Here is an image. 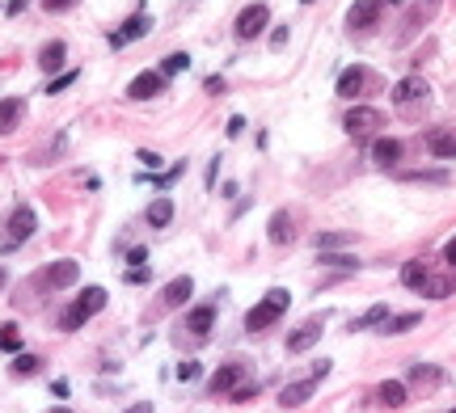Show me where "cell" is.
<instances>
[{
	"mask_svg": "<svg viewBox=\"0 0 456 413\" xmlns=\"http://www.w3.org/2000/svg\"><path fill=\"white\" fill-rule=\"evenodd\" d=\"M283 308H292V295H287V287H271V291L262 295V304H258V308H249V317H245V329H249V333H262V329H271V325L283 317Z\"/></svg>",
	"mask_w": 456,
	"mask_h": 413,
	"instance_id": "cell-1",
	"label": "cell"
},
{
	"mask_svg": "<svg viewBox=\"0 0 456 413\" xmlns=\"http://www.w3.org/2000/svg\"><path fill=\"white\" fill-rule=\"evenodd\" d=\"M380 123H385V114H380L376 106H355V110H347V118H342V127H347L351 139H372L380 131Z\"/></svg>",
	"mask_w": 456,
	"mask_h": 413,
	"instance_id": "cell-2",
	"label": "cell"
},
{
	"mask_svg": "<svg viewBox=\"0 0 456 413\" xmlns=\"http://www.w3.org/2000/svg\"><path fill=\"white\" fill-rule=\"evenodd\" d=\"M267 21H271V9L258 0V4H245V9L237 13V26H232V30H237L241 43H249V39H258V34L267 30Z\"/></svg>",
	"mask_w": 456,
	"mask_h": 413,
	"instance_id": "cell-3",
	"label": "cell"
},
{
	"mask_svg": "<svg viewBox=\"0 0 456 413\" xmlns=\"http://www.w3.org/2000/svg\"><path fill=\"white\" fill-rule=\"evenodd\" d=\"M39 228V220H34V211L30 207H17L13 215H9V240H4V249H17L21 240H30Z\"/></svg>",
	"mask_w": 456,
	"mask_h": 413,
	"instance_id": "cell-4",
	"label": "cell"
},
{
	"mask_svg": "<svg viewBox=\"0 0 456 413\" xmlns=\"http://www.w3.org/2000/svg\"><path fill=\"white\" fill-rule=\"evenodd\" d=\"M313 342H321V321L313 317V321H304L300 329H292L287 333V355H304Z\"/></svg>",
	"mask_w": 456,
	"mask_h": 413,
	"instance_id": "cell-5",
	"label": "cell"
},
{
	"mask_svg": "<svg viewBox=\"0 0 456 413\" xmlns=\"http://www.w3.org/2000/svg\"><path fill=\"white\" fill-rule=\"evenodd\" d=\"M317 384H321L317 375H309V379H300V384H287V388L279 392V405H283V409H296V405H304V401L317 392Z\"/></svg>",
	"mask_w": 456,
	"mask_h": 413,
	"instance_id": "cell-6",
	"label": "cell"
},
{
	"mask_svg": "<svg viewBox=\"0 0 456 413\" xmlns=\"http://www.w3.org/2000/svg\"><path fill=\"white\" fill-rule=\"evenodd\" d=\"M376 17H380V0H355L351 13H347V26L351 30H372Z\"/></svg>",
	"mask_w": 456,
	"mask_h": 413,
	"instance_id": "cell-7",
	"label": "cell"
},
{
	"mask_svg": "<svg viewBox=\"0 0 456 413\" xmlns=\"http://www.w3.org/2000/svg\"><path fill=\"white\" fill-rule=\"evenodd\" d=\"M148 13H136V17H127L119 30H114V39H110V46H127V43H136V39H144L148 34Z\"/></svg>",
	"mask_w": 456,
	"mask_h": 413,
	"instance_id": "cell-8",
	"label": "cell"
},
{
	"mask_svg": "<svg viewBox=\"0 0 456 413\" xmlns=\"http://www.w3.org/2000/svg\"><path fill=\"white\" fill-rule=\"evenodd\" d=\"M161 89H165V76H161V72H144V76H136V81L127 85V97L148 101V97H157Z\"/></svg>",
	"mask_w": 456,
	"mask_h": 413,
	"instance_id": "cell-9",
	"label": "cell"
},
{
	"mask_svg": "<svg viewBox=\"0 0 456 413\" xmlns=\"http://www.w3.org/2000/svg\"><path fill=\"white\" fill-rule=\"evenodd\" d=\"M76 275H81V266L72 262V258H64V262H51L43 270V278L51 282V287H72L76 282Z\"/></svg>",
	"mask_w": 456,
	"mask_h": 413,
	"instance_id": "cell-10",
	"label": "cell"
},
{
	"mask_svg": "<svg viewBox=\"0 0 456 413\" xmlns=\"http://www.w3.org/2000/svg\"><path fill=\"white\" fill-rule=\"evenodd\" d=\"M427 97V81L422 76H406V81H397L393 85V101L397 106H406V101H422Z\"/></svg>",
	"mask_w": 456,
	"mask_h": 413,
	"instance_id": "cell-11",
	"label": "cell"
},
{
	"mask_svg": "<svg viewBox=\"0 0 456 413\" xmlns=\"http://www.w3.org/2000/svg\"><path fill=\"white\" fill-rule=\"evenodd\" d=\"M212 321H216V308H212V304H199V308H190L186 329H190L194 337H207V333H212Z\"/></svg>",
	"mask_w": 456,
	"mask_h": 413,
	"instance_id": "cell-12",
	"label": "cell"
},
{
	"mask_svg": "<svg viewBox=\"0 0 456 413\" xmlns=\"http://www.w3.org/2000/svg\"><path fill=\"white\" fill-rule=\"evenodd\" d=\"M397 156H402V139H376L372 160H376L380 169H393V165H397Z\"/></svg>",
	"mask_w": 456,
	"mask_h": 413,
	"instance_id": "cell-13",
	"label": "cell"
},
{
	"mask_svg": "<svg viewBox=\"0 0 456 413\" xmlns=\"http://www.w3.org/2000/svg\"><path fill=\"white\" fill-rule=\"evenodd\" d=\"M21 97H4L0 101V136H9V131H17V123H21Z\"/></svg>",
	"mask_w": 456,
	"mask_h": 413,
	"instance_id": "cell-14",
	"label": "cell"
},
{
	"mask_svg": "<svg viewBox=\"0 0 456 413\" xmlns=\"http://www.w3.org/2000/svg\"><path fill=\"white\" fill-rule=\"evenodd\" d=\"M452 291H456V275H427V282H422V295L427 300H444Z\"/></svg>",
	"mask_w": 456,
	"mask_h": 413,
	"instance_id": "cell-15",
	"label": "cell"
},
{
	"mask_svg": "<svg viewBox=\"0 0 456 413\" xmlns=\"http://www.w3.org/2000/svg\"><path fill=\"white\" fill-rule=\"evenodd\" d=\"M364 68H347V72H342V76H338V97H347V101H351V97H360V93H364Z\"/></svg>",
	"mask_w": 456,
	"mask_h": 413,
	"instance_id": "cell-16",
	"label": "cell"
},
{
	"mask_svg": "<svg viewBox=\"0 0 456 413\" xmlns=\"http://www.w3.org/2000/svg\"><path fill=\"white\" fill-rule=\"evenodd\" d=\"M190 295H194V278H186V275L174 278V282L165 287V304H169V308H182Z\"/></svg>",
	"mask_w": 456,
	"mask_h": 413,
	"instance_id": "cell-17",
	"label": "cell"
},
{
	"mask_svg": "<svg viewBox=\"0 0 456 413\" xmlns=\"http://www.w3.org/2000/svg\"><path fill=\"white\" fill-rule=\"evenodd\" d=\"M385 321H389V304H372L364 317H355L347 329H351V333H364V329H372V325H385Z\"/></svg>",
	"mask_w": 456,
	"mask_h": 413,
	"instance_id": "cell-18",
	"label": "cell"
},
{
	"mask_svg": "<svg viewBox=\"0 0 456 413\" xmlns=\"http://www.w3.org/2000/svg\"><path fill=\"white\" fill-rule=\"evenodd\" d=\"M148 224H152V228H169V224H174V203H169V198H157V203L148 207Z\"/></svg>",
	"mask_w": 456,
	"mask_h": 413,
	"instance_id": "cell-19",
	"label": "cell"
},
{
	"mask_svg": "<svg viewBox=\"0 0 456 413\" xmlns=\"http://www.w3.org/2000/svg\"><path fill=\"white\" fill-rule=\"evenodd\" d=\"M427 275H431V270H427L422 262H406V266H402V287H410V291H422Z\"/></svg>",
	"mask_w": 456,
	"mask_h": 413,
	"instance_id": "cell-20",
	"label": "cell"
},
{
	"mask_svg": "<svg viewBox=\"0 0 456 413\" xmlns=\"http://www.w3.org/2000/svg\"><path fill=\"white\" fill-rule=\"evenodd\" d=\"M271 240L274 245H287V240H292V220H287V211H274L271 215Z\"/></svg>",
	"mask_w": 456,
	"mask_h": 413,
	"instance_id": "cell-21",
	"label": "cell"
},
{
	"mask_svg": "<svg viewBox=\"0 0 456 413\" xmlns=\"http://www.w3.org/2000/svg\"><path fill=\"white\" fill-rule=\"evenodd\" d=\"M380 401H385L389 409H402V405H406V384H397V379L380 384Z\"/></svg>",
	"mask_w": 456,
	"mask_h": 413,
	"instance_id": "cell-22",
	"label": "cell"
},
{
	"mask_svg": "<svg viewBox=\"0 0 456 413\" xmlns=\"http://www.w3.org/2000/svg\"><path fill=\"white\" fill-rule=\"evenodd\" d=\"M39 63H43V72H59V68H64V43H46L43 55H39Z\"/></svg>",
	"mask_w": 456,
	"mask_h": 413,
	"instance_id": "cell-23",
	"label": "cell"
},
{
	"mask_svg": "<svg viewBox=\"0 0 456 413\" xmlns=\"http://www.w3.org/2000/svg\"><path fill=\"white\" fill-rule=\"evenodd\" d=\"M237 384H241V367H220L212 379V392H232Z\"/></svg>",
	"mask_w": 456,
	"mask_h": 413,
	"instance_id": "cell-24",
	"label": "cell"
},
{
	"mask_svg": "<svg viewBox=\"0 0 456 413\" xmlns=\"http://www.w3.org/2000/svg\"><path fill=\"white\" fill-rule=\"evenodd\" d=\"M81 308H85V312H101V308H106V287H85V291H81Z\"/></svg>",
	"mask_w": 456,
	"mask_h": 413,
	"instance_id": "cell-25",
	"label": "cell"
},
{
	"mask_svg": "<svg viewBox=\"0 0 456 413\" xmlns=\"http://www.w3.org/2000/svg\"><path fill=\"white\" fill-rule=\"evenodd\" d=\"M186 68H190V55H186V51H174V55H165V59H161V68H157V72H161V76H174V72H186Z\"/></svg>",
	"mask_w": 456,
	"mask_h": 413,
	"instance_id": "cell-26",
	"label": "cell"
},
{
	"mask_svg": "<svg viewBox=\"0 0 456 413\" xmlns=\"http://www.w3.org/2000/svg\"><path fill=\"white\" fill-rule=\"evenodd\" d=\"M85 321H89V312H85V308H81V300H76V304L59 317V329H64V333H72V329H81Z\"/></svg>",
	"mask_w": 456,
	"mask_h": 413,
	"instance_id": "cell-27",
	"label": "cell"
},
{
	"mask_svg": "<svg viewBox=\"0 0 456 413\" xmlns=\"http://www.w3.org/2000/svg\"><path fill=\"white\" fill-rule=\"evenodd\" d=\"M355 236H347V232H317V249H342V245H351Z\"/></svg>",
	"mask_w": 456,
	"mask_h": 413,
	"instance_id": "cell-28",
	"label": "cell"
},
{
	"mask_svg": "<svg viewBox=\"0 0 456 413\" xmlns=\"http://www.w3.org/2000/svg\"><path fill=\"white\" fill-rule=\"evenodd\" d=\"M422 321V312H406V317H393V321H385V333L393 337V333H406V329H414V325Z\"/></svg>",
	"mask_w": 456,
	"mask_h": 413,
	"instance_id": "cell-29",
	"label": "cell"
},
{
	"mask_svg": "<svg viewBox=\"0 0 456 413\" xmlns=\"http://www.w3.org/2000/svg\"><path fill=\"white\" fill-rule=\"evenodd\" d=\"M321 262L325 266H338V270H360V258H342V253H329V249L321 253Z\"/></svg>",
	"mask_w": 456,
	"mask_h": 413,
	"instance_id": "cell-30",
	"label": "cell"
},
{
	"mask_svg": "<svg viewBox=\"0 0 456 413\" xmlns=\"http://www.w3.org/2000/svg\"><path fill=\"white\" fill-rule=\"evenodd\" d=\"M0 350L21 355V333H17V325H4V333H0Z\"/></svg>",
	"mask_w": 456,
	"mask_h": 413,
	"instance_id": "cell-31",
	"label": "cell"
},
{
	"mask_svg": "<svg viewBox=\"0 0 456 413\" xmlns=\"http://www.w3.org/2000/svg\"><path fill=\"white\" fill-rule=\"evenodd\" d=\"M30 371H39L34 355H13V375H30Z\"/></svg>",
	"mask_w": 456,
	"mask_h": 413,
	"instance_id": "cell-32",
	"label": "cell"
},
{
	"mask_svg": "<svg viewBox=\"0 0 456 413\" xmlns=\"http://www.w3.org/2000/svg\"><path fill=\"white\" fill-rule=\"evenodd\" d=\"M431 148H435V156H456V139L452 136H435Z\"/></svg>",
	"mask_w": 456,
	"mask_h": 413,
	"instance_id": "cell-33",
	"label": "cell"
},
{
	"mask_svg": "<svg viewBox=\"0 0 456 413\" xmlns=\"http://www.w3.org/2000/svg\"><path fill=\"white\" fill-rule=\"evenodd\" d=\"M72 81H76V72L68 68V72H59L55 81H46V93H64V89H68V85H72Z\"/></svg>",
	"mask_w": 456,
	"mask_h": 413,
	"instance_id": "cell-34",
	"label": "cell"
},
{
	"mask_svg": "<svg viewBox=\"0 0 456 413\" xmlns=\"http://www.w3.org/2000/svg\"><path fill=\"white\" fill-rule=\"evenodd\" d=\"M254 397H258V384H237V388H232V401H237V405H241V401H254Z\"/></svg>",
	"mask_w": 456,
	"mask_h": 413,
	"instance_id": "cell-35",
	"label": "cell"
},
{
	"mask_svg": "<svg viewBox=\"0 0 456 413\" xmlns=\"http://www.w3.org/2000/svg\"><path fill=\"white\" fill-rule=\"evenodd\" d=\"M199 375H203V367H199V363H182V367H178V379H182V384L199 379Z\"/></svg>",
	"mask_w": 456,
	"mask_h": 413,
	"instance_id": "cell-36",
	"label": "cell"
},
{
	"mask_svg": "<svg viewBox=\"0 0 456 413\" xmlns=\"http://www.w3.org/2000/svg\"><path fill=\"white\" fill-rule=\"evenodd\" d=\"M182 173H186V165H174L169 173H157V185H174L178 178H182Z\"/></svg>",
	"mask_w": 456,
	"mask_h": 413,
	"instance_id": "cell-37",
	"label": "cell"
},
{
	"mask_svg": "<svg viewBox=\"0 0 456 413\" xmlns=\"http://www.w3.org/2000/svg\"><path fill=\"white\" fill-rule=\"evenodd\" d=\"M148 270H144V266H132V270H127V282H148Z\"/></svg>",
	"mask_w": 456,
	"mask_h": 413,
	"instance_id": "cell-38",
	"label": "cell"
},
{
	"mask_svg": "<svg viewBox=\"0 0 456 413\" xmlns=\"http://www.w3.org/2000/svg\"><path fill=\"white\" fill-rule=\"evenodd\" d=\"M144 258H148V249H144V245H136V249L127 253V262H132V266H144Z\"/></svg>",
	"mask_w": 456,
	"mask_h": 413,
	"instance_id": "cell-39",
	"label": "cell"
},
{
	"mask_svg": "<svg viewBox=\"0 0 456 413\" xmlns=\"http://www.w3.org/2000/svg\"><path fill=\"white\" fill-rule=\"evenodd\" d=\"M139 160H144V165H152V169H157V165H161V156H157V152H152V148H139Z\"/></svg>",
	"mask_w": 456,
	"mask_h": 413,
	"instance_id": "cell-40",
	"label": "cell"
},
{
	"mask_svg": "<svg viewBox=\"0 0 456 413\" xmlns=\"http://www.w3.org/2000/svg\"><path fill=\"white\" fill-rule=\"evenodd\" d=\"M241 131H245V118H241V114H237V118H228V136H241Z\"/></svg>",
	"mask_w": 456,
	"mask_h": 413,
	"instance_id": "cell-41",
	"label": "cell"
},
{
	"mask_svg": "<svg viewBox=\"0 0 456 413\" xmlns=\"http://www.w3.org/2000/svg\"><path fill=\"white\" fill-rule=\"evenodd\" d=\"M444 258H448V266H452V270H456V236H452V240H448V245H444Z\"/></svg>",
	"mask_w": 456,
	"mask_h": 413,
	"instance_id": "cell-42",
	"label": "cell"
},
{
	"mask_svg": "<svg viewBox=\"0 0 456 413\" xmlns=\"http://www.w3.org/2000/svg\"><path fill=\"white\" fill-rule=\"evenodd\" d=\"M46 9H55V13H59V9H72V4H76V0H43Z\"/></svg>",
	"mask_w": 456,
	"mask_h": 413,
	"instance_id": "cell-43",
	"label": "cell"
},
{
	"mask_svg": "<svg viewBox=\"0 0 456 413\" xmlns=\"http://www.w3.org/2000/svg\"><path fill=\"white\" fill-rule=\"evenodd\" d=\"M287 39H292V34H287V26H279V30H274V39H271V43H274V46H283V43H287Z\"/></svg>",
	"mask_w": 456,
	"mask_h": 413,
	"instance_id": "cell-44",
	"label": "cell"
},
{
	"mask_svg": "<svg viewBox=\"0 0 456 413\" xmlns=\"http://www.w3.org/2000/svg\"><path fill=\"white\" fill-rule=\"evenodd\" d=\"M21 9H26V0H9V9H4V13H9V17H17Z\"/></svg>",
	"mask_w": 456,
	"mask_h": 413,
	"instance_id": "cell-45",
	"label": "cell"
},
{
	"mask_svg": "<svg viewBox=\"0 0 456 413\" xmlns=\"http://www.w3.org/2000/svg\"><path fill=\"white\" fill-rule=\"evenodd\" d=\"M127 413H152V405H132Z\"/></svg>",
	"mask_w": 456,
	"mask_h": 413,
	"instance_id": "cell-46",
	"label": "cell"
},
{
	"mask_svg": "<svg viewBox=\"0 0 456 413\" xmlns=\"http://www.w3.org/2000/svg\"><path fill=\"white\" fill-rule=\"evenodd\" d=\"M380 4H397V0H380Z\"/></svg>",
	"mask_w": 456,
	"mask_h": 413,
	"instance_id": "cell-47",
	"label": "cell"
},
{
	"mask_svg": "<svg viewBox=\"0 0 456 413\" xmlns=\"http://www.w3.org/2000/svg\"><path fill=\"white\" fill-rule=\"evenodd\" d=\"M0 287H4V270H0Z\"/></svg>",
	"mask_w": 456,
	"mask_h": 413,
	"instance_id": "cell-48",
	"label": "cell"
},
{
	"mask_svg": "<svg viewBox=\"0 0 456 413\" xmlns=\"http://www.w3.org/2000/svg\"><path fill=\"white\" fill-rule=\"evenodd\" d=\"M55 413H72V409H55Z\"/></svg>",
	"mask_w": 456,
	"mask_h": 413,
	"instance_id": "cell-49",
	"label": "cell"
},
{
	"mask_svg": "<svg viewBox=\"0 0 456 413\" xmlns=\"http://www.w3.org/2000/svg\"><path fill=\"white\" fill-rule=\"evenodd\" d=\"M427 4H435V0H427Z\"/></svg>",
	"mask_w": 456,
	"mask_h": 413,
	"instance_id": "cell-50",
	"label": "cell"
},
{
	"mask_svg": "<svg viewBox=\"0 0 456 413\" xmlns=\"http://www.w3.org/2000/svg\"><path fill=\"white\" fill-rule=\"evenodd\" d=\"M304 4H309V0H304Z\"/></svg>",
	"mask_w": 456,
	"mask_h": 413,
	"instance_id": "cell-51",
	"label": "cell"
}]
</instances>
